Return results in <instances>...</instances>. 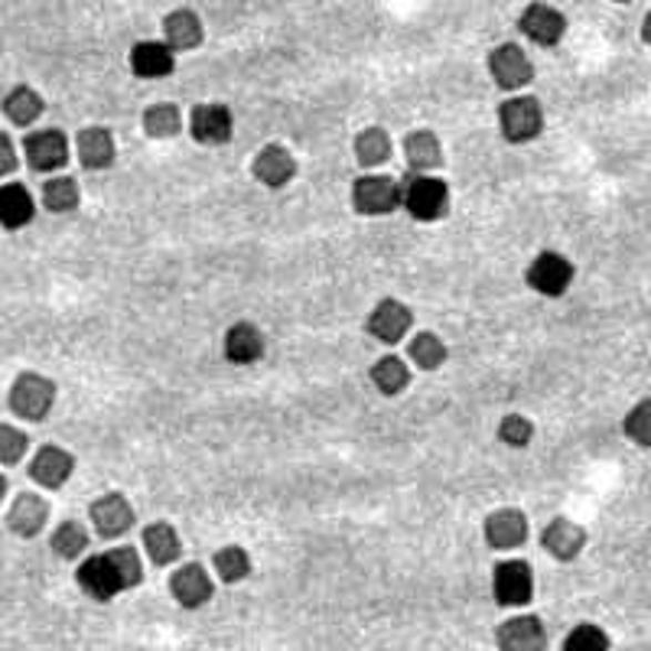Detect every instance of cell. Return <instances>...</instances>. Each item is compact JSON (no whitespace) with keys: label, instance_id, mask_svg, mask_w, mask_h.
<instances>
[{"label":"cell","instance_id":"6da1fadb","mask_svg":"<svg viewBox=\"0 0 651 651\" xmlns=\"http://www.w3.org/2000/svg\"><path fill=\"white\" fill-rule=\"evenodd\" d=\"M401 208L414 222H440L450 212V183L437 173H407L401 180Z\"/></svg>","mask_w":651,"mask_h":651},{"label":"cell","instance_id":"7a4b0ae2","mask_svg":"<svg viewBox=\"0 0 651 651\" xmlns=\"http://www.w3.org/2000/svg\"><path fill=\"white\" fill-rule=\"evenodd\" d=\"M545 104L535 95H508L499 104V134L515 148L538 141L545 134Z\"/></svg>","mask_w":651,"mask_h":651},{"label":"cell","instance_id":"3957f363","mask_svg":"<svg viewBox=\"0 0 651 651\" xmlns=\"http://www.w3.org/2000/svg\"><path fill=\"white\" fill-rule=\"evenodd\" d=\"M55 395H59V388L52 378L37 375V372H23L13 378V385L7 391V407L27 424H43L55 407Z\"/></svg>","mask_w":651,"mask_h":651},{"label":"cell","instance_id":"277c9868","mask_svg":"<svg viewBox=\"0 0 651 651\" xmlns=\"http://www.w3.org/2000/svg\"><path fill=\"white\" fill-rule=\"evenodd\" d=\"M352 208L365 218L395 215L401 208V180L388 173H362L352 183Z\"/></svg>","mask_w":651,"mask_h":651},{"label":"cell","instance_id":"5b68a950","mask_svg":"<svg viewBox=\"0 0 651 651\" xmlns=\"http://www.w3.org/2000/svg\"><path fill=\"white\" fill-rule=\"evenodd\" d=\"M573 277H577V267L570 257H563L560 251H541L528 271H525V281L535 294L548 297V301H557L563 297L570 287H573Z\"/></svg>","mask_w":651,"mask_h":651},{"label":"cell","instance_id":"8992f818","mask_svg":"<svg viewBox=\"0 0 651 651\" xmlns=\"http://www.w3.org/2000/svg\"><path fill=\"white\" fill-rule=\"evenodd\" d=\"M492 600L501 609H525L535 600V570L528 560H499L492 570Z\"/></svg>","mask_w":651,"mask_h":651},{"label":"cell","instance_id":"52a82bcc","mask_svg":"<svg viewBox=\"0 0 651 651\" xmlns=\"http://www.w3.org/2000/svg\"><path fill=\"white\" fill-rule=\"evenodd\" d=\"M89 521H92V531L101 541H118L124 538L134 525H138V511L128 496L121 492H104L99 499L89 505Z\"/></svg>","mask_w":651,"mask_h":651},{"label":"cell","instance_id":"ba28073f","mask_svg":"<svg viewBox=\"0 0 651 651\" xmlns=\"http://www.w3.org/2000/svg\"><path fill=\"white\" fill-rule=\"evenodd\" d=\"M410 329H414V309L395 297L378 301L365 316V333L382 346H398L410 336Z\"/></svg>","mask_w":651,"mask_h":651},{"label":"cell","instance_id":"9c48e42d","mask_svg":"<svg viewBox=\"0 0 651 651\" xmlns=\"http://www.w3.org/2000/svg\"><path fill=\"white\" fill-rule=\"evenodd\" d=\"M23 160L33 173H59L69 163V138L59 128H40L23 138Z\"/></svg>","mask_w":651,"mask_h":651},{"label":"cell","instance_id":"30bf717a","mask_svg":"<svg viewBox=\"0 0 651 651\" xmlns=\"http://www.w3.org/2000/svg\"><path fill=\"white\" fill-rule=\"evenodd\" d=\"M190 134L202 148H225L235 138V114L222 101H202L190 111Z\"/></svg>","mask_w":651,"mask_h":651},{"label":"cell","instance_id":"8fae6325","mask_svg":"<svg viewBox=\"0 0 651 651\" xmlns=\"http://www.w3.org/2000/svg\"><path fill=\"white\" fill-rule=\"evenodd\" d=\"M486 65H489V75L501 92H521L535 82V65H531L525 47H518V43H499L489 52Z\"/></svg>","mask_w":651,"mask_h":651},{"label":"cell","instance_id":"7c38bea8","mask_svg":"<svg viewBox=\"0 0 651 651\" xmlns=\"http://www.w3.org/2000/svg\"><path fill=\"white\" fill-rule=\"evenodd\" d=\"M75 583L79 590L95 602H111L118 593H128L124 590V580L111 560V553H92L79 563L75 570Z\"/></svg>","mask_w":651,"mask_h":651},{"label":"cell","instance_id":"4fadbf2b","mask_svg":"<svg viewBox=\"0 0 651 651\" xmlns=\"http://www.w3.org/2000/svg\"><path fill=\"white\" fill-rule=\"evenodd\" d=\"M518 33H521L525 40H531L535 47L553 50V47L563 40V33H567V17H563L557 7H551V3L535 0V3H528V7L521 10V17H518Z\"/></svg>","mask_w":651,"mask_h":651},{"label":"cell","instance_id":"5bb4252c","mask_svg":"<svg viewBox=\"0 0 651 651\" xmlns=\"http://www.w3.org/2000/svg\"><path fill=\"white\" fill-rule=\"evenodd\" d=\"M496 645L499 651H548L551 635H548V625L541 616L521 612V616L505 619L496 629Z\"/></svg>","mask_w":651,"mask_h":651},{"label":"cell","instance_id":"9a60e30c","mask_svg":"<svg viewBox=\"0 0 651 651\" xmlns=\"http://www.w3.org/2000/svg\"><path fill=\"white\" fill-rule=\"evenodd\" d=\"M297 156L284 144H264L251 160V176L264 190H287L297 180Z\"/></svg>","mask_w":651,"mask_h":651},{"label":"cell","instance_id":"2e32d148","mask_svg":"<svg viewBox=\"0 0 651 651\" xmlns=\"http://www.w3.org/2000/svg\"><path fill=\"white\" fill-rule=\"evenodd\" d=\"M482 535L492 551H518L531 535L528 515L521 508H496V511H489Z\"/></svg>","mask_w":651,"mask_h":651},{"label":"cell","instance_id":"e0dca14e","mask_svg":"<svg viewBox=\"0 0 651 651\" xmlns=\"http://www.w3.org/2000/svg\"><path fill=\"white\" fill-rule=\"evenodd\" d=\"M170 597L183 609H202L215 597V583L202 563H180L170 577Z\"/></svg>","mask_w":651,"mask_h":651},{"label":"cell","instance_id":"ac0fdd59","mask_svg":"<svg viewBox=\"0 0 651 651\" xmlns=\"http://www.w3.org/2000/svg\"><path fill=\"white\" fill-rule=\"evenodd\" d=\"M72 472H75V456L55 444H43L30 459V479L50 492L62 489L72 479Z\"/></svg>","mask_w":651,"mask_h":651},{"label":"cell","instance_id":"d6986e66","mask_svg":"<svg viewBox=\"0 0 651 651\" xmlns=\"http://www.w3.org/2000/svg\"><path fill=\"white\" fill-rule=\"evenodd\" d=\"M541 548L560 563H573L587 548V528L573 518H551L541 528Z\"/></svg>","mask_w":651,"mask_h":651},{"label":"cell","instance_id":"ffe728a7","mask_svg":"<svg viewBox=\"0 0 651 651\" xmlns=\"http://www.w3.org/2000/svg\"><path fill=\"white\" fill-rule=\"evenodd\" d=\"M47 521H50V501L40 499L37 492H20L7 508V528L23 541L43 535Z\"/></svg>","mask_w":651,"mask_h":651},{"label":"cell","instance_id":"44dd1931","mask_svg":"<svg viewBox=\"0 0 651 651\" xmlns=\"http://www.w3.org/2000/svg\"><path fill=\"white\" fill-rule=\"evenodd\" d=\"M128 62H131V72H134L138 79L156 82V79L173 75V69H176V52L170 50L163 40H141V43L131 47Z\"/></svg>","mask_w":651,"mask_h":651},{"label":"cell","instance_id":"7402d4cb","mask_svg":"<svg viewBox=\"0 0 651 651\" xmlns=\"http://www.w3.org/2000/svg\"><path fill=\"white\" fill-rule=\"evenodd\" d=\"M75 151H79V163H82L85 170H92V173L111 170L114 160H118L114 134H111V128H104V124L82 128L79 138H75Z\"/></svg>","mask_w":651,"mask_h":651},{"label":"cell","instance_id":"603a6c76","mask_svg":"<svg viewBox=\"0 0 651 651\" xmlns=\"http://www.w3.org/2000/svg\"><path fill=\"white\" fill-rule=\"evenodd\" d=\"M202 40H205V27H202L200 13L190 10V7H180L173 13H166L163 20V43L173 52H190L200 50Z\"/></svg>","mask_w":651,"mask_h":651},{"label":"cell","instance_id":"cb8c5ba5","mask_svg":"<svg viewBox=\"0 0 651 651\" xmlns=\"http://www.w3.org/2000/svg\"><path fill=\"white\" fill-rule=\"evenodd\" d=\"M222 352L232 365H254L264 358L267 352V339L264 333L254 326V323H235L225 329V339H222Z\"/></svg>","mask_w":651,"mask_h":651},{"label":"cell","instance_id":"d4e9b609","mask_svg":"<svg viewBox=\"0 0 651 651\" xmlns=\"http://www.w3.org/2000/svg\"><path fill=\"white\" fill-rule=\"evenodd\" d=\"M404 160L410 166V173H437L444 166V144L434 131L420 128V131H410L404 138Z\"/></svg>","mask_w":651,"mask_h":651},{"label":"cell","instance_id":"484cf974","mask_svg":"<svg viewBox=\"0 0 651 651\" xmlns=\"http://www.w3.org/2000/svg\"><path fill=\"white\" fill-rule=\"evenodd\" d=\"M37 200L23 183H3L0 186V225L7 232H20L33 222Z\"/></svg>","mask_w":651,"mask_h":651},{"label":"cell","instance_id":"4316f807","mask_svg":"<svg viewBox=\"0 0 651 651\" xmlns=\"http://www.w3.org/2000/svg\"><path fill=\"white\" fill-rule=\"evenodd\" d=\"M144 551L153 560V567H170L183 560V538L170 521H151L141 535Z\"/></svg>","mask_w":651,"mask_h":651},{"label":"cell","instance_id":"83f0119b","mask_svg":"<svg viewBox=\"0 0 651 651\" xmlns=\"http://www.w3.org/2000/svg\"><path fill=\"white\" fill-rule=\"evenodd\" d=\"M0 111H3V118L13 124V128H33L40 118H43V111H47V101L43 95L37 92V89H30V85H13L3 101H0Z\"/></svg>","mask_w":651,"mask_h":651},{"label":"cell","instance_id":"f1b7e54d","mask_svg":"<svg viewBox=\"0 0 651 651\" xmlns=\"http://www.w3.org/2000/svg\"><path fill=\"white\" fill-rule=\"evenodd\" d=\"M352 151H355L358 166H365V170H378V166H385V163L391 160V153H395V141H391V134H388L385 128L372 124V128H362V131L355 134Z\"/></svg>","mask_w":651,"mask_h":651},{"label":"cell","instance_id":"f546056e","mask_svg":"<svg viewBox=\"0 0 651 651\" xmlns=\"http://www.w3.org/2000/svg\"><path fill=\"white\" fill-rule=\"evenodd\" d=\"M368 378H372V388L385 398H398L410 388V368L401 355H382L378 362H372Z\"/></svg>","mask_w":651,"mask_h":651},{"label":"cell","instance_id":"4dcf8cb0","mask_svg":"<svg viewBox=\"0 0 651 651\" xmlns=\"http://www.w3.org/2000/svg\"><path fill=\"white\" fill-rule=\"evenodd\" d=\"M40 202L52 215H69V212H75L82 205V186L69 173H52L50 180L43 183V190H40Z\"/></svg>","mask_w":651,"mask_h":651},{"label":"cell","instance_id":"1f68e13d","mask_svg":"<svg viewBox=\"0 0 651 651\" xmlns=\"http://www.w3.org/2000/svg\"><path fill=\"white\" fill-rule=\"evenodd\" d=\"M407 358H410L417 368H424V372H440V368L447 365V358H450V346L444 343V336L424 329V333L410 336V343H407Z\"/></svg>","mask_w":651,"mask_h":651},{"label":"cell","instance_id":"d6a6232c","mask_svg":"<svg viewBox=\"0 0 651 651\" xmlns=\"http://www.w3.org/2000/svg\"><path fill=\"white\" fill-rule=\"evenodd\" d=\"M141 124H144V134L151 141H170L183 131V111L170 101H156L151 108H144Z\"/></svg>","mask_w":651,"mask_h":651},{"label":"cell","instance_id":"836d02e7","mask_svg":"<svg viewBox=\"0 0 651 651\" xmlns=\"http://www.w3.org/2000/svg\"><path fill=\"white\" fill-rule=\"evenodd\" d=\"M89 528L82 521H62L55 525V531L50 535V551L59 557V560H79L82 553L89 551Z\"/></svg>","mask_w":651,"mask_h":651},{"label":"cell","instance_id":"e575fe53","mask_svg":"<svg viewBox=\"0 0 651 651\" xmlns=\"http://www.w3.org/2000/svg\"><path fill=\"white\" fill-rule=\"evenodd\" d=\"M212 567H215L222 583L235 587V583H242V580L251 577V553L242 545H225V548H218V551L212 553Z\"/></svg>","mask_w":651,"mask_h":651},{"label":"cell","instance_id":"d590c367","mask_svg":"<svg viewBox=\"0 0 651 651\" xmlns=\"http://www.w3.org/2000/svg\"><path fill=\"white\" fill-rule=\"evenodd\" d=\"M622 434L639 450H651V398H642L629 407V414L622 417Z\"/></svg>","mask_w":651,"mask_h":651},{"label":"cell","instance_id":"8d00e7d4","mask_svg":"<svg viewBox=\"0 0 651 651\" xmlns=\"http://www.w3.org/2000/svg\"><path fill=\"white\" fill-rule=\"evenodd\" d=\"M535 440V424L525 414H505L499 420V444L508 450H525Z\"/></svg>","mask_w":651,"mask_h":651},{"label":"cell","instance_id":"74e56055","mask_svg":"<svg viewBox=\"0 0 651 651\" xmlns=\"http://www.w3.org/2000/svg\"><path fill=\"white\" fill-rule=\"evenodd\" d=\"M563 651H609V635L597 622H580L567 632Z\"/></svg>","mask_w":651,"mask_h":651},{"label":"cell","instance_id":"f35d334b","mask_svg":"<svg viewBox=\"0 0 651 651\" xmlns=\"http://www.w3.org/2000/svg\"><path fill=\"white\" fill-rule=\"evenodd\" d=\"M108 553H111V560H114V567H118L121 580H124V590L141 587V580H144V560H141L138 548L121 545V548H111Z\"/></svg>","mask_w":651,"mask_h":651},{"label":"cell","instance_id":"ab89813d","mask_svg":"<svg viewBox=\"0 0 651 651\" xmlns=\"http://www.w3.org/2000/svg\"><path fill=\"white\" fill-rule=\"evenodd\" d=\"M30 452V437L20 427L0 424V466H17Z\"/></svg>","mask_w":651,"mask_h":651},{"label":"cell","instance_id":"60d3db41","mask_svg":"<svg viewBox=\"0 0 651 651\" xmlns=\"http://www.w3.org/2000/svg\"><path fill=\"white\" fill-rule=\"evenodd\" d=\"M20 166V153H17V144L7 131H0V180L10 176L13 170Z\"/></svg>","mask_w":651,"mask_h":651},{"label":"cell","instance_id":"b9f144b4","mask_svg":"<svg viewBox=\"0 0 651 651\" xmlns=\"http://www.w3.org/2000/svg\"><path fill=\"white\" fill-rule=\"evenodd\" d=\"M642 40L651 47V10L645 13V20H642Z\"/></svg>","mask_w":651,"mask_h":651},{"label":"cell","instance_id":"7bdbcfd3","mask_svg":"<svg viewBox=\"0 0 651 651\" xmlns=\"http://www.w3.org/2000/svg\"><path fill=\"white\" fill-rule=\"evenodd\" d=\"M3 499H7V479L0 476V505H3Z\"/></svg>","mask_w":651,"mask_h":651},{"label":"cell","instance_id":"ee69618b","mask_svg":"<svg viewBox=\"0 0 651 651\" xmlns=\"http://www.w3.org/2000/svg\"><path fill=\"white\" fill-rule=\"evenodd\" d=\"M616 3H629V0H616Z\"/></svg>","mask_w":651,"mask_h":651}]
</instances>
